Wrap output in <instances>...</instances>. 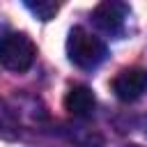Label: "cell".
Wrapping results in <instances>:
<instances>
[{
    "mask_svg": "<svg viewBox=\"0 0 147 147\" xmlns=\"http://www.w3.org/2000/svg\"><path fill=\"white\" fill-rule=\"evenodd\" d=\"M94 106H96V99L92 90L85 85H74L64 96V108L74 117H90L94 113Z\"/></svg>",
    "mask_w": 147,
    "mask_h": 147,
    "instance_id": "5",
    "label": "cell"
},
{
    "mask_svg": "<svg viewBox=\"0 0 147 147\" xmlns=\"http://www.w3.org/2000/svg\"><path fill=\"white\" fill-rule=\"evenodd\" d=\"M67 55L80 69H94L106 57V46L99 37L90 34L83 28H74L67 37Z\"/></svg>",
    "mask_w": 147,
    "mask_h": 147,
    "instance_id": "1",
    "label": "cell"
},
{
    "mask_svg": "<svg viewBox=\"0 0 147 147\" xmlns=\"http://www.w3.org/2000/svg\"><path fill=\"white\" fill-rule=\"evenodd\" d=\"M126 16H129V7L122 2H101L92 14L96 28H101L108 34H117L124 28Z\"/></svg>",
    "mask_w": 147,
    "mask_h": 147,
    "instance_id": "4",
    "label": "cell"
},
{
    "mask_svg": "<svg viewBox=\"0 0 147 147\" xmlns=\"http://www.w3.org/2000/svg\"><path fill=\"white\" fill-rule=\"evenodd\" d=\"M113 92L122 101H136L147 92V71L145 69H124L113 80Z\"/></svg>",
    "mask_w": 147,
    "mask_h": 147,
    "instance_id": "3",
    "label": "cell"
},
{
    "mask_svg": "<svg viewBox=\"0 0 147 147\" xmlns=\"http://www.w3.org/2000/svg\"><path fill=\"white\" fill-rule=\"evenodd\" d=\"M25 7L39 18V21H51L55 14H57V9H60V5L57 2H53V0H37V2H32V0H28L25 2Z\"/></svg>",
    "mask_w": 147,
    "mask_h": 147,
    "instance_id": "6",
    "label": "cell"
},
{
    "mask_svg": "<svg viewBox=\"0 0 147 147\" xmlns=\"http://www.w3.org/2000/svg\"><path fill=\"white\" fill-rule=\"evenodd\" d=\"M37 48L32 39L23 32H2L0 34V64L9 71H25L32 67Z\"/></svg>",
    "mask_w": 147,
    "mask_h": 147,
    "instance_id": "2",
    "label": "cell"
}]
</instances>
